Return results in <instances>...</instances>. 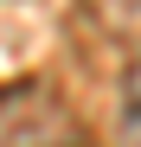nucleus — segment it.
<instances>
[{"instance_id":"2","label":"nucleus","mask_w":141,"mask_h":147,"mask_svg":"<svg viewBox=\"0 0 141 147\" xmlns=\"http://www.w3.org/2000/svg\"><path fill=\"white\" fill-rule=\"evenodd\" d=\"M83 13L96 19L103 32H115V38H135L141 32V0H83Z\"/></svg>"},{"instance_id":"3","label":"nucleus","mask_w":141,"mask_h":147,"mask_svg":"<svg viewBox=\"0 0 141 147\" xmlns=\"http://www.w3.org/2000/svg\"><path fill=\"white\" fill-rule=\"evenodd\" d=\"M122 90H128V102H135V115H141V51L128 58V77H122Z\"/></svg>"},{"instance_id":"1","label":"nucleus","mask_w":141,"mask_h":147,"mask_svg":"<svg viewBox=\"0 0 141 147\" xmlns=\"http://www.w3.org/2000/svg\"><path fill=\"white\" fill-rule=\"evenodd\" d=\"M0 147H90L70 102L45 77L0 83Z\"/></svg>"}]
</instances>
